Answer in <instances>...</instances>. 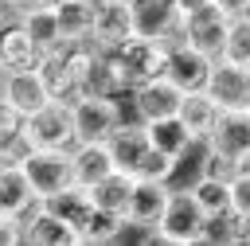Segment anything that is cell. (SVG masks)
<instances>
[{"label": "cell", "mask_w": 250, "mask_h": 246, "mask_svg": "<svg viewBox=\"0 0 250 246\" xmlns=\"http://www.w3.org/2000/svg\"><path fill=\"white\" fill-rule=\"evenodd\" d=\"M70 164H74V184H82V187H94V184H102L105 176L117 172L105 141H78L70 148Z\"/></svg>", "instance_id": "obj_16"}, {"label": "cell", "mask_w": 250, "mask_h": 246, "mask_svg": "<svg viewBox=\"0 0 250 246\" xmlns=\"http://www.w3.org/2000/svg\"><path fill=\"white\" fill-rule=\"evenodd\" d=\"M94 8H98V0H59L55 4V16H59L62 39H90Z\"/></svg>", "instance_id": "obj_26"}, {"label": "cell", "mask_w": 250, "mask_h": 246, "mask_svg": "<svg viewBox=\"0 0 250 246\" xmlns=\"http://www.w3.org/2000/svg\"><path fill=\"white\" fill-rule=\"evenodd\" d=\"M238 172V164L234 160H227L223 152H215V148H207L203 144V160H199V176H219V180H230Z\"/></svg>", "instance_id": "obj_34"}, {"label": "cell", "mask_w": 250, "mask_h": 246, "mask_svg": "<svg viewBox=\"0 0 250 246\" xmlns=\"http://www.w3.org/2000/svg\"><path fill=\"white\" fill-rule=\"evenodd\" d=\"M230 211L250 219V168H238L230 176Z\"/></svg>", "instance_id": "obj_33"}, {"label": "cell", "mask_w": 250, "mask_h": 246, "mask_svg": "<svg viewBox=\"0 0 250 246\" xmlns=\"http://www.w3.org/2000/svg\"><path fill=\"white\" fill-rule=\"evenodd\" d=\"M203 223H207V215L199 211V203H195V195L188 191V187H172V199H168V207H164V215L156 219V242H164V246H199L203 242Z\"/></svg>", "instance_id": "obj_1"}, {"label": "cell", "mask_w": 250, "mask_h": 246, "mask_svg": "<svg viewBox=\"0 0 250 246\" xmlns=\"http://www.w3.org/2000/svg\"><path fill=\"white\" fill-rule=\"evenodd\" d=\"M227 31H230V16L219 8V4H199L184 16V43L199 47L203 55L211 59H223V43H227Z\"/></svg>", "instance_id": "obj_6"}, {"label": "cell", "mask_w": 250, "mask_h": 246, "mask_svg": "<svg viewBox=\"0 0 250 246\" xmlns=\"http://www.w3.org/2000/svg\"><path fill=\"white\" fill-rule=\"evenodd\" d=\"M23 133L31 137L35 148H74L78 133H74V109H70V102H47L43 109H35L23 121Z\"/></svg>", "instance_id": "obj_4"}, {"label": "cell", "mask_w": 250, "mask_h": 246, "mask_svg": "<svg viewBox=\"0 0 250 246\" xmlns=\"http://www.w3.org/2000/svg\"><path fill=\"white\" fill-rule=\"evenodd\" d=\"M203 242H207V246H242V242H250V219H242L238 211L207 215V223H203Z\"/></svg>", "instance_id": "obj_23"}, {"label": "cell", "mask_w": 250, "mask_h": 246, "mask_svg": "<svg viewBox=\"0 0 250 246\" xmlns=\"http://www.w3.org/2000/svg\"><path fill=\"white\" fill-rule=\"evenodd\" d=\"M82 94H105V98H129V82L117 66V55L113 51H98L86 82H82Z\"/></svg>", "instance_id": "obj_19"}, {"label": "cell", "mask_w": 250, "mask_h": 246, "mask_svg": "<svg viewBox=\"0 0 250 246\" xmlns=\"http://www.w3.org/2000/svg\"><path fill=\"white\" fill-rule=\"evenodd\" d=\"M207 94L223 109H250V66L230 62V59H215L211 78H207Z\"/></svg>", "instance_id": "obj_9"}, {"label": "cell", "mask_w": 250, "mask_h": 246, "mask_svg": "<svg viewBox=\"0 0 250 246\" xmlns=\"http://www.w3.org/2000/svg\"><path fill=\"white\" fill-rule=\"evenodd\" d=\"M168 199H172V184H168V180H145V176H133V195H129V211H125V219L145 223V226H156V219L164 215Z\"/></svg>", "instance_id": "obj_14"}, {"label": "cell", "mask_w": 250, "mask_h": 246, "mask_svg": "<svg viewBox=\"0 0 250 246\" xmlns=\"http://www.w3.org/2000/svg\"><path fill=\"white\" fill-rule=\"evenodd\" d=\"M219 113H223V105H219L207 90H191V94H184V102H180V109H176V117L188 125V133H191L195 144H203V141L211 137Z\"/></svg>", "instance_id": "obj_17"}, {"label": "cell", "mask_w": 250, "mask_h": 246, "mask_svg": "<svg viewBox=\"0 0 250 246\" xmlns=\"http://www.w3.org/2000/svg\"><path fill=\"white\" fill-rule=\"evenodd\" d=\"M39 59H43V51H39V43L31 39V31L23 27V20H20V16L8 20V23L0 27V62H4L8 70H31Z\"/></svg>", "instance_id": "obj_15"}, {"label": "cell", "mask_w": 250, "mask_h": 246, "mask_svg": "<svg viewBox=\"0 0 250 246\" xmlns=\"http://www.w3.org/2000/svg\"><path fill=\"white\" fill-rule=\"evenodd\" d=\"M203 144L223 152L227 160H234L242 168V160L250 156V109H223Z\"/></svg>", "instance_id": "obj_10"}, {"label": "cell", "mask_w": 250, "mask_h": 246, "mask_svg": "<svg viewBox=\"0 0 250 246\" xmlns=\"http://www.w3.org/2000/svg\"><path fill=\"white\" fill-rule=\"evenodd\" d=\"M223 59L250 66V16H234V20H230L227 43H223Z\"/></svg>", "instance_id": "obj_30"}, {"label": "cell", "mask_w": 250, "mask_h": 246, "mask_svg": "<svg viewBox=\"0 0 250 246\" xmlns=\"http://www.w3.org/2000/svg\"><path fill=\"white\" fill-rule=\"evenodd\" d=\"M39 195L31 191V180L23 176V168H0V215H23Z\"/></svg>", "instance_id": "obj_24"}, {"label": "cell", "mask_w": 250, "mask_h": 246, "mask_svg": "<svg viewBox=\"0 0 250 246\" xmlns=\"http://www.w3.org/2000/svg\"><path fill=\"white\" fill-rule=\"evenodd\" d=\"M31 137L27 133H12V137H4L0 141V168H20L27 156H31Z\"/></svg>", "instance_id": "obj_32"}, {"label": "cell", "mask_w": 250, "mask_h": 246, "mask_svg": "<svg viewBox=\"0 0 250 246\" xmlns=\"http://www.w3.org/2000/svg\"><path fill=\"white\" fill-rule=\"evenodd\" d=\"M105 148H109V156H113L117 172H129V176H133V172H137V164H141V156L152 148L145 121H125V117H121V125L105 137Z\"/></svg>", "instance_id": "obj_13"}, {"label": "cell", "mask_w": 250, "mask_h": 246, "mask_svg": "<svg viewBox=\"0 0 250 246\" xmlns=\"http://www.w3.org/2000/svg\"><path fill=\"white\" fill-rule=\"evenodd\" d=\"M121 223H125L121 215H109V211L94 207V211L86 215V223L78 226V246H109V242L117 238Z\"/></svg>", "instance_id": "obj_28"}, {"label": "cell", "mask_w": 250, "mask_h": 246, "mask_svg": "<svg viewBox=\"0 0 250 246\" xmlns=\"http://www.w3.org/2000/svg\"><path fill=\"white\" fill-rule=\"evenodd\" d=\"M199 203L203 215H223L230 211V180H219V176H195L191 187H188Z\"/></svg>", "instance_id": "obj_27"}, {"label": "cell", "mask_w": 250, "mask_h": 246, "mask_svg": "<svg viewBox=\"0 0 250 246\" xmlns=\"http://www.w3.org/2000/svg\"><path fill=\"white\" fill-rule=\"evenodd\" d=\"M23 242V226L16 215H0V246H20Z\"/></svg>", "instance_id": "obj_35"}, {"label": "cell", "mask_w": 250, "mask_h": 246, "mask_svg": "<svg viewBox=\"0 0 250 246\" xmlns=\"http://www.w3.org/2000/svg\"><path fill=\"white\" fill-rule=\"evenodd\" d=\"M8 20H16V4H12V0H0V27H4Z\"/></svg>", "instance_id": "obj_38"}, {"label": "cell", "mask_w": 250, "mask_h": 246, "mask_svg": "<svg viewBox=\"0 0 250 246\" xmlns=\"http://www.w3.org/2000/svg\"><path fill=\"white\" fill-rule=\"evenodd\" d=\"M74 109V133L78 141H105L117 125H121V98H105V94H78L70 102Z\"/></svg>", "instance_id": "obj_5"}, {"label": "cell", "mask_w": 250, "mask_h": 246, "mask_svg": "<svg viewBox=\"0 0 250 246\" xmlns=\"http://www.w3.org/2000/svg\"><path fill=\"white\" fill-rule=\"evenodd\" d=\"M145 129H148L152 148L168 152L172 160H184V156L195 148V141H191V133H188V125H184L180 117H160V121H148Z\"/></svg>", "instance_id": "obj_21"}, {"label": "cell", "mask_w": 250, "mask_h": 246, "mask_svg": "<svg viewBox=\"0 0 250 246\" xmlns=\"http://www.w3.org/2000/svg\"><path fill=\"white\" fill-rule=\"evenodd\" d=\"M121 4H137V0H121Z\"/></svg>", "instance_id": "obj_41"}, {"label": "cell", "mask_w": 250, "mask_h": 246, "mask_svg": "<svg viewBox=\"0 0 250 246\" xmlns=\"http://www.w3.org/2000/svg\"><path fill=\"white\" fill-rule=\"evenodd\" d=\"M20 20H23V27L31 31V39L39 43V51H51V47L62 43V31H59V16H55V8H35V12H23Z\"/></svg>", "instance_id": "obj_29"}, {"label": "cell", "mask_w": 250, "mask_h": 246, "mask_svg": "<svg viewBox=\"0 0 250 246\" xmlns=\"http://www.w3.org/2000/svg\"><path fill=\"white\" fill-rule=\"evenodd\" d=\"M133 31L145 39H164L172 47L184 39V8L176 0H137L133 4Z\"/></svg>", "instance_id": "obj_7"}, {"label": "cell", "mask_w": 250, "mask_h": 246, "mask_svg": "<svg viewBox=\"0 0 250 246\" xmlns=\"http://www.w3.org/2000/svg\"><path fill=\"white\" fill-rule=\"evenodd\" d=\"M211 66H215V59L211 55H203L199 47H191V43H172L168 47V78L184 90V94H191V90H207V78H211Z\"/></svg>", "instance_id": "obj_11"}, {"label": "cell", "mask_w": 250, "mask_h": 246, "mask_svg": "<svg viewBox=\"0 0 250 246\" xmlns=\"http://www.w3.org/2000/svg\"><path fill=\"white\" fill-rule=\"evenodd\" d=\"M180 102H184V90H180L168 74H160V78L141 82V86L129 90V105H133L137 121H145V125H148V121H160V117H176Z\"/></svg>", "instance_id": "obj_8"}, {"label": "cell", "mask_w": 250, "mask_h": 246, "mask_svg": "<svg viewBox=\"0 0 250 246\" xmlns=\"http://www.w3.org/2000/svg\"><path fill=\"white\" fill-rule=\"evenodd\" d=\"M4 102H12V105L23 113V117H31L35 109H43V105L51 102V94H47V86H43L39 70L31 66V70H12V74H8Z\"/></svg>", "instance_id": "obj_18"}, {"label": "cell", "mask_w": 250, "mask_h": 246, "mask_svg": "<svg viewBox=\"0 0 250 246\" xmlns=\"http://www.w3.org/2000/svg\"><path fill=\"white\" fill-rule=\"evenodd\" d=\"M8 74H12V70L0 62V102H4V90H8Z\"/></svg>", "instance_id": "obj_39"}, {"label": "cell", "mask_w": 250, "mask_h": 246, "mask_svg": "<svg viewBox=\"0 0 250 246\" xmlns=\"http://www.w3.org/2000/svg\"><path fill=\"white\" fill-rule=\"evenodd\" d=\"M16 4V16H23V12H35V8H55L59 0H12Z\"/></svg>", "instance_id": "obj_37"}, {"label": "cell", "mask_w": 250, "mask_h": 246, "mask_svg": "<svg viewBox=\"0 0 250 246\" xmlns=\"http://www.w3.org/2000/svg\"><path fill=\"white\" fill-rule=\"evenodd\" d=\"M176 168H180V160H172V156L160 152V148H148V152L141 156V164H137L133 176H145V180H172Z\"/></svg>", "instance_id": "obj_31"}, {"label": "cell", "mask_w": 250, "mask_h": 246, "mask_svg": "<svg viewBox=\"0 0 250 246\" xmlns=\"http://www.w3.org/2000/svg\"><path fill=\"white\" fill-rule=\"evenodd\" d=\"M113 55H117V66H121L129 90L141 86V82H152V78H160V74L168 70V43H164V39L133 35V39L121 43Z\"/></svg>", "instance_id": "obj_2"}, {"label": "cell", "mask_w": 250, "mask_h": 246, "mask_svg": "<svg viewBox=\"0 0 250 246\" xmlns=\"http://www.w3.org/2000/svg\"><path fill=\"white\" fill-rule=\"evenodd\" d=\"M35 70H39V78H43L51 102H74V98H78V82H74L70 66L62 62V51H59V47L43 51V59L35 62Z\"/></svg>", "instance_id": "obj_20"}, {"label": "cell", "mask_w": 250, "mask_h": 246, "mask_svg": "<svg viewBox=\"0 0 250 246\" xmlns=\"http://www.w3.org/2000/svg\"><path fill=\"white\" fill-rule=\"evenodd\" d=\"M47 203V211H55L66 226H74V234H78V226L86 223V215L94 211V195H90V187H82V184H70V187H62L59 195H51V199H43Z\"/></svg>", "instance_id": "obj_22"}, {"label": "cell", "mask_w": 250, "mask_h": 246, "mask_svg": "<svg viewBox=\"0 0 250 246\" xmlns=\"http://www.w3.org/2000/svg\"><path fill=\"white\" fill-rule=\"evenodd\" d=\"M176 4H180V8H184V16H188L191 8H199V4H207V0H176Z\"/></svg>", "instance_id": "obj_40"}, {"label": "cell", "mask_w": 250, "mask_h": 246, "mask_svg": "<svg viewBox=\"0 0 250 246\" xmlns=\"http://www.w3.org/2000/svg\"><path fill=\"white\" fill-rule=\"evenodd\" d=\"M90 195H94V207H102V211L125 219V211H129V195H133V176H129V172H113V176H105L102 184H94Z\"/></svg>", "instance_id": "obj_25"}, {"label": "cell", "mask_w": 250, "mask_h": 246, "mask_svg": "<svg viewBox=\"0 0 250 246\" xmlns=\"http://www.w3.org/2000/svg\"><path fill=\"white\" fill-rule=\"evenodd\" d=\"M133 35H137V31H133V4H121V0H98L90 39H94L102 51H117V47L129 43Z\"/></svg>", "instance_id": "obj_12"}, {"label": "cell", "mask_w": 250, "mask_h": 246, "mask_svg": "<svg viewBox=\"0 0 250 246\" xmlns=\"http://www.w3.org/2000/svg\"><path fill=\"white\" fill-rule=\"evenodd\" d=\"M211 4H219L230 20H234V16H250V0H211Z\"/></svg>", "instance_id": "obj_36"}, {"label": "cell", "mask_w": 250, "mask_h": 246, "mask_svg": "<svg viewBox=\"0 0 250 246\" xmlns=\"http://www.w3.org/2000/svg\"><path fill=\"white\" fill-rule=\"evenodd\" d=\"M23 176L31 180V191L39 199L59 195L62 187L74 184V164H70V148H31V156L20 164Z\"/></svg>", "instance_id": "obj_3"}]
</instances>
